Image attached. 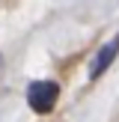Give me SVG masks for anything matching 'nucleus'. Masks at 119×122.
<instances>
[{"mask_svg":"<svg viewBox=\"0 0 119 122\" xmlns=\"http://www.w3.org/2000/svg\"><path fill=\"white\" fill-rule=\"evenodd\" d=\"M60 101V86L54 81H33L27 89V104L36 113H51Z\"/></svg>","mask_w":119,"mask_h":122,"instance_id":"f257e3e1","label":"nucleus"},{"mask_svg":"<svg viewBox=\"0 0 119 122\" xmlns=\"http://www.w3.org/2000/svg\"><path fill=\"white\" fill-rule=\"evenodd\" d=\"M116 54H119V36H116L113 42H107V45L92 57V63H89V81H95V77L104 75V71L110 69V63L116 60Z\"/></svg>","mask_w":119,"mask_h":122,"instance_id":"f03ea898","label":"nucleus"},{"mask_svg":"<svg viewBox=\"0 0 119 122\" xmlns=\"http://www.w3.org/2000/svg\"><path fill=\"white\" fill-rule=\"evenodd\" d=\"M0 69H3V57H0Z\"/></svg>","mask_w":119,"mask_h":122,"instance_id":"7ed1b4c3","label":"nucleus"}]
</instances>
